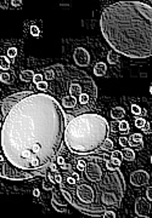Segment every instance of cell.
Returning a JSON list of instances; mask_svg holds the SVG:
<instances>
[{
  "mask_svg": "<svg viewBox=\"0 0 152 218\" xmlns=\"http://www.w3.org/2000/svg\"><path fill=\"white\" fill-rule=\"evenodd\" d=\"M0 177L26 181L45 175L58 155L67 124L66 114L49 92H30L2 119Z\"/></svg>",
  "mask_w": 152,
  "mask_h": 218,
  "instance_id": "1",
  "label": "cell"
},
{
  "mask_svg": "<svg viewBox=\"0 0 152 218\" xmlns=\"http://www.w3.org/2000/svg\"><path fill=\"white\" fill-rule=\"evenodd\" d=\"M60 192L74 209L93 217H102L108 209H118L125 193L123 173L106 156L83 155L74 164L57 167Z\"/></svg>",
  "mask_w": 152,
  "mask_h": 218,
  "instance_id": "2",
  "label": "cell"
},
{
  "mask_svg": "<svg viewBox=\"0 0 152 218\" xmlns=\"http://www.w3.org/2000/svg\"><path fill=\"white\" fill-rule=\"evenodd\" d=\"M104 38L117 53L149 58L152 53V7L141 1H118L104 9L100 18Z\"/></svg>",
  "mask_w": 152,
  "mask_h": 218,
  "instance_id": "3",
  "label": "cell"
},
{
  "mask_svg": "<svg viewBox=\"0 0 152 218\" xmlns=\"http://www.w3.org/2000/svg\"><path fill=\"white\" fill-rule=\"evenodd\" d=\"M54 77L48 81L49 94L58 102L65 114L78 115L94 107L97 89L94 80L72 66H52Z\"/></svg>",
  "mask_w": 152,
  "mask_h": 218,
  "instance_id": "4",
  "label": "cell"
},
{
  "mask_svg": "<svg viewBox=\"0 0 152 218\" xmlns=\"http://www.w3.org/2000/svg\"><path fill=\"white\" fill-rule=\"evenodd\" d=\"M110 126L97 113L85 111L73 116L66 124L63 142L77 155H90L97 152L108 137Z\"/></svg>",
  "mask_w": 152,
  "mask_h": 218,
  "instance_id": "5",
  "label": "cell"
},
{
  "mask_svg": "<svg viewBox=\"0 0 152 218\" xmlns=\"http://www.w3.org/2000/svg\"><path fill=\"white\" fill-rule=\"evenodd\" d=\"M32 91H21V92H16V94H13V95H11V96H9V97H6L2 102H1V104H0V119H1V121H2V119L6 116V114L12 109V107L17 103V102H19L22 98H24L27 95H29Z\"/></svg>",
  "mask_w": 152,
  "mask_h": 218,
  "instance_id": "6",
  "label": "cell"
},
{
  "mask_svg": "<svg viewBox=\"0 0 152 218\" xmlns=\"http://www.w3.org/2000/svg\"><path fill=\"white\" fill-rule=\"evenodd\" d=\"M150 181V176L146 171H143V170H138V171H134L130 176V183L134 186V187H143L145 184H147Z\"/></svg>",
  "mask_w": 152,
  "mask_h": 218,
  "instance_id": "7",
  "label": "cell"
},
{
  "mask_svg": "<svg viewBox=\"0 0 152 218\" xmlns=\"http://www.w3.org/2000/svg\"><path fill=\"white\" fill-rule=\"evenodd\" d=\"M73 58H74V62L79 66V67H87L89 66L90 63V55L89 52L83 49V47H78L74 50V53H73Z\"/></svg>",
  "mask_w": 152,
  "mask_h": 218,
  "instance_id": "8",
  "label": "cell"
},
{
  "mask_svg": "<svg viewBox=\"0 0 152 218\" xmlns=\"http://www.w3.org/2000/svg\"><path fill=\"white\" fill-rule=\"evenodd\" d=\"M66 198L62 195V193L58 190V192H54V195H52V200H51V204L54 206V209L58 212H67V209H66Z\"/></svg>",
  "mask_w": 152,
  "mask_h": 218,
  "instance_id": "9",
  "label": "cell"
},
{
  "mask_svg": "<svg viewBox=\"0 0 152 218\" xmlns=\"http://www.w3.org/2000/svg\"><path fill=\"white\" fill-rule=\"evenodd\" d=\"M150 206H151L150 203L146 201L144 198L138 199L136 203H135V212H136V215L140 216V217H149L150 209H151Z\"/></svg>",
  "mask_w": 152,
  "mask_h": 218,
  "instance_id": "10",
  "label": "cell"
},
{
  "mask_svg": "<svg viewBox=\"0 0 152 218\" xmlns=\"http://www.w3.org/2000/svg\"><path fill=\"white\" fill-rule=\"evenodd\" d=\"M128 145L133 147V148H140L144 145V139H143V135L140 133H133L130 137H128Z\"/></svg>",
  "mask_w": 152,
  "mask_h": 218,
  "instance_id": "11",
  "label": "cell"
},
{
  "mask_svg": "<svg viewBox=\"0 0 152 218\" xmlns=\"http://www.w3.org/2000/svg\"><path fill=\"white\" fill-rule=\"evenodd\" d=\"M106 70H107V67L104 62H99L94 67V74L96 77H104L106 74Z\"/></svg>",
  "mask_w": 152,
  "mask_h": 218,
  "instance_id": "12",
  "label": "cell"
},
{
  "mask_svg": "<svg viewBox=\"0 0 152 218\" xmlns=\"http://www.w3.org/2000/svg\"><path fill=\"white\" fill-rule=\"evenodd\" d=\"M111 116L112 119L115 120H121L125 116V110L122 108V107H116L111 110Z\"/></svg>",
  "mask_w": 152,
  "mask_h": 218,
  "instance_id": "13",
  "label": "cell"
},
{
  "mask_svg": "<svg viewBox=\"0 0 152 218\" xmlns=\"http://www.w3.org/2000/svg\"><path fill=\"white\" fill-rule=\"evenodd\" d=\"M121 153H122V158L125 159L127 161H133V160L135 159V153H134V150L130 149V148H125V147H124V149H123Z\"/></svg>",
  "mask_w": 152,
  "mask_h": 218,
  "instance_id": "14",
  "label": "cell"
},
{
  "mask_svg": "<svg viewBox=\"0 0 152 218\" xmlns=\"http://www.w3.org/2000/svg\"><path fill=\"white\" fill-rule=\"evenodd\" d=\"M33 77H34V73L32 70H23L19 74V79L22 81H26V83H29V81H33Z\"/></svg>",
  "mask_w": 152,
  "mask_h": 218,
  "instance_id": "15",
  "label": "cell"
},
{
  "mask_svg": "<svg viewBox=\"0 0 152 218\" xmlns=\"http://www.w3.org/2000/svg\"><path fill=\"white\" fill-rule=\"evenodd\" d=\"M0 69L9 70L10 69V61L6 56H0Z\"/></svg>",
  "mask_w": 152,
  "mask_h": 218,
  "instance_id": "16",
  "label": "cell"
},
{
  "mask_svg": "<svg viewBox=\"0 0 152 218\" xmlns=\"http://www.w3.org/2000/svg\"><path fill=\"white\" fill-rule=\"evenodd\" d=\"M107 61L111 64H116L118 62V53L116 51H110V53L107 55Z\"/></svg>",
  "mask_w": 152,
  "mask_h": 218,
  "instance_id": "17",
  "label": "cell"
},
{
  "mask_svg": "<svg viewBox=\"0 0 152 218\" xmlns=\"http://www.w3.org/2000/svg\"><path fill=\"white\" fill-rule=\"evenodd\" d=\"M118 131L128 132L129 131V122L127 120H121L119 124H118Z\"/></svg>",
  "mask_w": 152,
  "mask_h": 218,
  "instance_id": "18",
  "label": "cell"
},
{
  "mask_svg": "<svg viewBox=\"0 0 152 218\" xmlns=\"http://www.w3.org/2000/svg\"><path fill=\"white\" fill-rule=\"evenodd\" d=\"M101 149H104V150H111V149H113V142L107 137V138L105 139V142L102 143Z\"/></svg>",
  "mask_w": 152,
  "mask_h": 218,
  "instance_id": "19",
  "label": "cell"
},
{
  "mask_svg": "<svg viewBox=\"0 0 152 218\" xmlns=\"http://www.w3.org/2000/svg\"><path fill=\"white\" fill-rule=\"evenodd\" d=\"M35 86H37V90H39V91H43V92H48V87H49V85H48V81L43 80V81H40V83L35 84Z\"/></svg>",
  "mask_w": 152,
  "mask_h": 218,
  "instance_id": "20",
  "label": "cell"
},
{
  "mask_svg": "<svg viewBox=\"0 0 152 218\" xmlns=\"http://www.w3.org/2000/svg\"><path fill=\"white\" fill-rule=\"evenodd\" d=\"M145 122H146V119H144L143 116H136V119H135V126H136L138 128H141V127L145 125Z\"/></svg>",
  "mask_w": 152,
  "mask_h": 218,
  "instance_id": "21",
  "label": "cell"
},
{
  "mask_svg": "<svg viewBox=\"0 0 152 218\" xmlns=\"http://www.w3.org/2000/svg\"><path fill=\"white\" fill-rule=\"evenodd\" d=\"M43 188H44L45 190H51V189L55 188V184H54L52 182H50L49 179L45 178V181H44V183H43Z\"/></svg>",
  "mask_w": 152,
  "mask_h": 218,
  "instance_id": "22",
  "label": "cell"
},
{
  "mask_svg": "<svg viewBox=\"0 0 152 218\" xmlns=\"http://www.w3.org/2000/svg\"><path fill=\"white\" fill-rule=\"evenodd\" d=\"M0 80H1L2 83H5V84H10V83H11V77H10V74H7V73H1V74H0Z\"/></svg>",
  "mask_w": 152,
  "mask_h": 218,
  "instance_id": "23",
  "label": "cell"
},
{
  "mask_svg": "<svg viewBox=\"0 0 152 218\" xmlns=\"http://www.w3.org/2000/svg\"><path fill=\"white\" fill-rule=\"evenodd\" d=\"M102 217H105V218H115V217H117V215H116V212H115L112 209H108V210H106V211L104 212Z\"/></svg>",
  "mask_w": 152,
  "mask_h": 218,
  "instance_id": "24",
  "label": "cell"
},
{
  "mask_svg": "<svg viewBox=\"0 0 152 218\" xmlns=\"http://www.w3.org/2000/svg\"><path fill=\"white\" fill-rule=\"evenodd\" d=\"M130 110H132V113H133L134 115H136V116L141 115V108H140L139 106H136V104H132Z\"/></svg>",
  "mask_w": 152,
  "mask_h": 218,
  "instance_id": "25",
  "label": "cell"
},
{
  "mask_svg": "<svg viewBox=\"0 0 152 218\" xmlns=\"http://www.w3.org/2000/svg\"><path fill=\"white\" fill-rule=\"evenodd\" d=\"M141 130H143V132H144V133L150 135V133L152 132V130L150 128V122H149V121H146V122H145V125L141 127Z\"/></svg>",
  "mask_w": 152,
  "mask_h": 218,
  "instance_id": "26",
  "label": "cell"
},
{
  "mask_svg": "<svg viewBox=\"0 0 152 218\" xmlns=\"http://www.w3.org/2000/svg\"><path fill=\"white\" fill-rule=\"evenodd\" d=\"M30 34H32L33 36H39V35H40L39 28H38L37 26H32V27H30Z\"/></svg>",
  "mask_w": 152,
  "mask_h": 218,
  "instance_id": "27",
  "label": "cell"
},
{
  "mask_svg": "<svg viewBox=\"0 0 152 218\" xmlns=\"http://www.w3.org/2000/svg\"><path fill=\"white\" fill-rule=\"evenodd\" d=\"M16 55H17V50H16V47H10V49L7 50V56H9L10 58H15Z\"/></svg>",
  "mask_w": 152,
  "mask_h": 218,
  "instance_id": "28",
  "label": "cell"
},
{
  "mask_svg": "<svg viewBox=\"0 0 152 218\" xmlns=\"http://www.w3.org/2000/svg\"><path fill=\"white\" fill-rule=\"evenodd\" d=\"M118 142H119V144H121V145H123V147H127V145H128V137L121 136V137L118 138Z\"/></svg>",
  "mask_w": 152,
  "mask_h": 218,
  "instance_id": "29",
  "label": "cell"
},
{
  "mask_svg": "<svg viewBox=\"0 0 152 218\" xmlns=\"http://www.w3.org/2000/svg\"><path fill=\"white\" fill-rule=\"evenodd\" d=\"M111 158H116V159H119V160L123 159V158H122V153H121L119 150H113L112 154H111Z\"/></svg>",
  "mask_w": 152,
  "mask_h": 218,
  "instance_id": "30",
  "label": "cell"
},
{
  "mask_svg": "<svg viewBox=\"0 0 152 218\" xmlns=\"http://www.w3.org/2000/svg\"><path fill=\"white\" fill-rule=\"evenodd\" d=\"M111 164L113 165V166H117V167H119L121 166V162H122V160H119V159H116V158H111Z\"/></svg>",
  "mask_w": 152,
  "mask_h": 218,
  "instance_id": "31",
  "label": "cell"
},
{
  "mask_svg": "<svg viewBox=\"0 0 152 218\" xmlns=\"http://www.w3.org/2000/svg\"><path fill=\"white\" fill-rule=\"evenodd\" d=\"M33 81H34L35 84L43 81V75H41V74H34V77H33Z\"/></svg>",
  "mask_w": 152,
  "mask_h": 218,
  "instance_id": "32",
  "label": "cell"
},
{
  "mask_svg": "<svg viewBox=\"0 0 152 218\" xmlns=\"http://www.w3.org/2000/svg\"><path fill=\"white\" fill-rule=\"evenodd\" d=\"M146 196H147V200L151 201L152 200V188L151 187L147 188V190H146Z\"/></svg>",
  "mask_w": 152,
  "mask_h": 218,
  "instance_id": "33",
  "label": "cell"
},
{
  "mask_svg": "<svg viewBox=\"0 0 152 218\" xmlns=\"http://www.w3.org/2000/svg\"><path fill=\"white\" fill-rule=\"evenodd\" d=\"M11 5L15 6V7H19V6L22 5V1H21V0H12V1H11Z\"/></svg>",
  "mask_w": 152,
  "mask_h": 218,
  "instance_id": "34",
  "label": "cell"
},
{
  "mask_svg": "<svg viewBox=\"0 0 152 218\" xmlns=\"http://www.w3.org/2000/svg\"><path fill=\"white\" fill-rule=\"evenodd\" d=\"M56 160H57V164H58V165H63V164L66 162V161H65V158H62V156H58V155L56 156Z\"/></svg>",
  "mask_w": 152,
  "mask_h": 218,
  "instance_id": "35",
  "label": "cell"
},
{
  "mask_svg": "<svg viewBox=\"0 0 152 218\" xmlns=\"http://www.w3.org/2000/svg\"><path fill=\"white\" fill-rule=\"evenodd\" d=\"M118 124L119 122H112V125H111L112 131H118Z\"/></svg>",
  "mask_w": 152,
  "mask_h": 218,
  "instance_id": "36",
  "label": "cell"
},
{
  "mask_svg": "<svg viewBox=\"0 0 152 218\" xmlns=\"http://www.w3.org/2000/svg\"><path fill=\"white\" fill-rule=\"evenodd\" d=\"M33 195H34V196H39V195H40L39 189H34V190H33Z\"/></svg>",
  "mask_w": 152,
  "mask_h": 218,
  "instance_id": "37",
  "label": "cell"
},
{
  "mask_svg": "<svg viewBox=\"0 0 152 218\" xmlns=\"http://www.w3.org/2000/svg\"><path fill=\"white\" fill-rule=\"evenodd\" d=\"M1 125H2V122L0 121V131H1Z\"/></svg>",
  "mask_w": 152,
  "mask_h": 218,
  "instance_id": "38",
  "label": "cell"
}]
</instances>
